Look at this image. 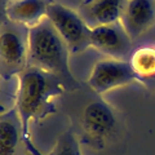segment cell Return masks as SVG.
<instances>
[{
  "instance_id": "obj_1",
  "label": "cell",
  "mask_w": 155,
  "mask_h": 155,
  "mask_svg": "<svg viewBox=\"0 0 155 155\" xmlns=\"http://www.w3.org/2000/svg\"><path fill=\"white\" fill-rule=\"evenodd\" d=\"M16 111L21 122L23 142L31 155L39 153L31 140V123L40 122L56 111L54 98L66 91L65 85L56 76L35 67H27L17 75Z\"/></svg>"
},
{
  "instance_id": "obj_2",
  "label": "cell",
  "mask_w": 155,
  "mask_h": 155,
  "mask_svg": "<svg viewBox=\"0 0 155 155\" xmlns=\"http://www.w3.org/2000/svg\"><path fill=\"white\" fill-rule=\"evenodd\" d=\"M27 67H35L56 76L66 91L80 88L79 81L70 70L69 48L48 18L27 30Z\"/></svg>"
},
{
  "instance_id": "obj_3",
  "label": "cell",
  "mask_w": 155,
  "mask_h": 155,
  "mask_svg": "<svg viewBox=\"0 0 155 155\" xmlns=\"http://www.w3.org/2000/svg\"><path fill=\"white\" fill-rule=\"evenodd\" d=\"M81 140L87 146L102 155H115L125 143L127 130L119 113L98 96L91 101L80 114Z\"/></svg>"
},
{
  "instance_id": "obj_4",
  "label": "cell",
  "mask_w": 155,
  "mask_h": 155,
  "mask_svg": "<svg viewBox=\"0 0 155 155\" xmlns=\"http://www.w3.org/2000/svg\"><path fill=\"white\" fill-rule=\"evenodd\" d=\"M47 18L66 43L70 53L76 54L91 47L92 27L84 21L79 12L58 3H51Z\"/></svg>"
},
{
  "instance_id": "obj_5",
  "label": "cell",
  "mask_w": 155,
  "mask_h": 155,
  "mask_svg": "<svg viewBox=\"0 0 155 155\" xmlns=\"http://www.w3.org/2000/svg\"><path fill=\"white\" fill-rule=\"evenodd\" d=\"M133 81H137V79L129 61L107 58L96 62L87 84L97 96H102L111 89L128 85Z\"/></svg>"
},
{
  "instance_id": "obj_6",
  "label": "cell",
  "mask_w": 155,
  "mask_h": 155,
  "mask_svg": "<svg viewBox=\"0 0 155 155\" xmlns=\"http://www.w3.org/2000/svg\"><path fill=\"white\" fill-rule=\"evenodd\" d=\"M21 27L16 23L0 27V74L18 75L27 69V32Z\"/></svg>"
},
{
  "instance_id": "obj_7",
  "label": "cell",
  "mask_w": 155,
  "mask_h": 155,
  "mask_svg": "<svg viewBox=\"0 0 155 155\" xmlns=\"http://www.w3.org/2000/svg\"><path fill=\"white\" fill-rule=\"evenodd\" d=\"M91 47L110 58L125 60L133 53V39L118 21L92 28Z\"/></svg>"
},
{
  "instance_id": "obj_8",
  "label": "cell",
  "mask_w": 155,
  "mask_h": 155,
  "mask_svg": "<svg viewBox=\"0 0 155 155\" xmlns=\"http://www.w3.org/2000/svg\"><path fill=\"white\" fill-rule=\"evenodd\" d=\"M120 22L133 40L141 36L155 23V0H127Z\"/></svg>"
},
{
  "instance_id": "obj_9",
  "label": "cell",
  "mask_w": 155,
  "mask_h": 155,
  "mask_svg": "<svg viewBox=\"0 0 155 155\" xmlns=\"http://www.w3.org/2000/svg\"><path fill=\"white\" fill-rule=\"evenodd\" d=\"M125 3L127 0H83L78 12L93 28L120 21Z\"/></svg>"
},
{
  "instance_id": "obj_10",
  "label": "cell",
  "mask_w": 155,
  "mask_h": 155,
  "mask_svg": "<svg viewBox=\"0 0 155 155\" xmlns=\"http://www.w3.org/2000/svg\"><path fill=\"white\" fill-rule=\"evenodd\" d=\"M51 3V0H9L5 14L12 23L31 28L47 18Z\"/></svg>"
},
{
  "instance_id": "obj_11",
  "label": "cell",
  "mask_w": 155,
  "mask_h": 155,
  "mask_svg": "<svg viewBox=\"0 0 155 155\" xmlns=\"http://www.w3.org/2000/svg\"><path fill=\"white\" fill-rule=\"evenodd\" d=\"M21 142L22 127L17 111L13 109L0 116V155H19Z\"/></svg>"
},
{
  "instance_id": "obj_12",
  "label": "cell",
  "mask_w": 155,
  "mask_h": 155,
  "mask_svg": "<svg viewBox=\"0 0 155 155\" xmlns=\"http://www.w3.org/2000/svg\"><path fill=\"white\" fill-rule=\"evenodd\" d=\"M136 79L147 88H155V45L137 48L129 57Z\"/></svg>"
},
{
  "instance_id": "obj_13",
  "label": "cell",
  "mask_w": 155,
  "mask_h": 155,
  "mask_svg": "<svg viewBox=\"0 0 155 155\" xmlns=\"http://www.w3.org/2000/svg\"><path fill=\"white\" fill-rule=\"evenodd\" d=\"M48 155H81L80 140L76 137L71 128L66 129L64 133L58 136L54 147Z\"/></svg>"
}]
</instances>
